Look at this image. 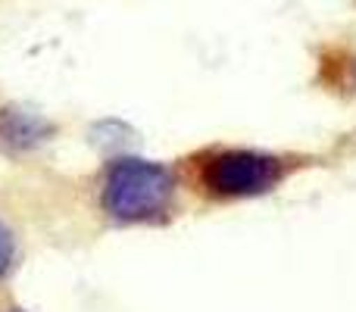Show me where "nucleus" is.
Wrapping results in <instances>:
<instances>
[{
	"instance_id": "423d86ee",
	"label": "nucleus",
	"mask_w": 356,
	"mask_h": 312,
	"mask_svg": "<svg viewBox=\"0 0 356 312\" xmlns=\"http://www.w3.org/2000/svg\"><path fill=\"white\" fill-rule=\"evenodd\" d=\"M0 312H29V309H25L22 303H16L13 297H3V300H0Z\"/></svg>"
},
{
	"instance_id": "7ed1b4c3",
	"label": "nucleus",
	"mask_w": 356,
	"mask_h": 312,
	"mask_svg": "<svg viewBox=\"0 0 356 312\" xmlns=\"http://www.w3.org/2000/svg\"><path fill=\"white\" fill-rule=\"evenodd\" d=\"M56 135V125L44 113L25 110L19 104L0 106V150L10 156H25L41 150Z\"/></svg>"
},
{
	"instance_id": "f03ea898",
	"label": "nucleus",
	"mask_w": 356,
	"mask_h": 312,
	"mask_svg": "<svg viewBox=\"0 0 356 312\" xmlns=\"http://www.w3.org/2000/svg\"><path fill=\"white\" fill-rule=\"evenodd\" d=\"M97 215L113 228H166L181 213V178L175 163L141 154L106 156L91 178Z\"/></svg>"
},
{
	"instance_id": "f257e3e1",
	"label": "nucleus",
	"mask_w": 356,
	"mask_h": 312,
	"mask_svg": "<svg viewBox=\"0 0 356 312\" xmlns=\"http://www.w3.org/2000/svg\"><path fill=\"white\" fill-rule=\"evenodd\" d=\"M322 159L303 150H272L213 141L175 159L184 197L203 206H234L272 197Z\"/></svg>"
},
{
	"instance_id": "39448f33",
	"label": "nucleus",
	"mask_w": 356,
	"mask_h": 312,
	"mask_svg": "<svg viewBox=\"0 0 356 312\" xmlns=\"http://www.w3.org/2000/svg\"><path fill=\"white\" fill-rule=\"evenodd\" d=\"M19 259H22V238L13 228L10 219L0 215V288L13 278V272L19 269Z\"/></svg>"
},
{
	"instance_id": "20e7f679",
	"label": "nucleus",
	"mask_w": 356,
	"mask_h": 312,
	"mask_svg": "<svg viewBox=\"0 0 356 312\" xmlns=\"http://www.w3.org/2000/svg\"><path fill=\"white\" fill-rule=\"evenodd\" d=\"M319 85H325L328 91L344 94L356 91V56L347 50L328 47L319 54Z\"/></svg>"
}]
</instances>
